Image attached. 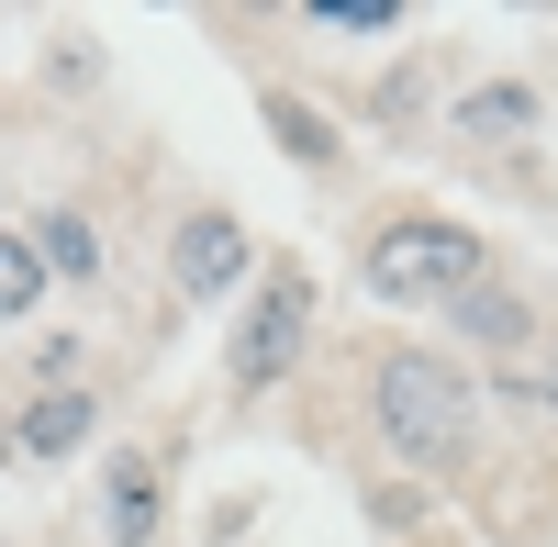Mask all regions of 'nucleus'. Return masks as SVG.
Wrapping results in <instances>:
<instances>
[{
  "instance_id": "nucleus-13",
  "label": "nucleus",
  "mask_w": 558,
  "mask_h": 547,
  "mask_svg": "<svg viewBox=\"0 0 558 547\" xmlns=\"http://www.w3.org/2000/svg\"><path fill=\"white\" fill-rule=\"evenodd\" d=\"M425 101H436V68H425V57L380 68V89H368V112H380V123H425Z\"/></svg>"
},
{
  "instance_id": "nucleus-9",
  "label": "nucleus",
  "mask_w": 558,
  "mask_h": 547,
  "mask_svg": "<svg viewBox=\"0 0 558 547\" xmlns=\"http://www.w3.org/2000/svg\"><path fill=\"white\" fill-rule=\"evenodd\" d=\"M89 436H101V391L89 380H57V391L12 402V459H78Z\"/></svg>"
},
{
  "instance_id": "nucleus-1",
  "label": "nucleus",
  "mask_w": 558,
  "mask_h": 547,
  "mask_svg": "<svg viewBox=\"0 0 558 547\" xmlns=\"http://www.w3.org/2000/svg\"><path fill=\"white\" fill-rule=\"evenodd\" d=\"M368 436L402 459V481H447L481 447V380L436 347H380L368 357Z\"/></svg>"
},
{
  "instance_id": "nucleus-11",
  "label": "nucleus",
  "mask_w": 558,
  "mask_h": 547,
  "mask_svg": "<svg viewBox=\"0 0 558 547\" xmlns=\"http://www.w3.org/2000/svg\"><path fill=\"white\" fill-rule=\"evenodd\" d=\"M291 23L313 45H391V34H413V0H302Z\"/></svg>"
},
{
  "instance_id": "nucleus-4",
  "label": "nucleus",
  "mask_w": 558,
  "mask_h": 547,
  "mask_svg": "<svg viewBox=\"0 0 558 547\" xmlns=\"http://www.w3.org/2000/svg\"><path fill=\"white\" fill-rule=\"evenodd\" d=\"M257 223L235 212V202H191L168 223V291L179 302H246V280H257Z\"/></svg>"
},
{
  "instance_id": "nucleus-18",
  "label": "nucleus",
  "mask_w": 558,
  "mask_h": 547,
  "mask_svg": "<svg viewBox=\"0 0 558 547\" xmlns=\"http://www.w3.org/2000/svg\"><path fill=\"white\" fill-rule=\"evenodd\" d=\"M0 470H12V425H0Z\"/></svg>"
},
{
  "instance_id": "nucleus-8",
  "label": "nucleus",
  "mask_w": 558,
  "mask_h": 547,
  "mask_svg": "<svg viewBox=\"0 0 558 547\" xmlns=\"http://www.w3.org/2000/svg\"><path fill=\"white\" fill-rule=\"evenodd\" d=\"M257 123H268V146L291 157V168H313V179H336L347 168V123L313 101V89H291V78H257Z\"/></svg>"
},
{
  "instance_id": "nucleus-3",
  "label": "nucleus",
  "mask_w": 558,
  "mask_h": 547,
  "mask_svg": "<svg viewBox=\"0 0 558 547\" xmlns=\"http://www.w3.org/2000/svg\"><path fill=\"white\" fill-rule=\"evenodd\" d=\"M302 347H313V268L302 257H268L246 280V302H235V336H223V391L268 402L279 380L302 369Z\"/></svg>"
},
{
  "instance_id": "nucleus-7",
  "label": "nucleus",
  "mask_w": 558,
  "mask_h": 547,
  "mask_svg": "<svg viewBox=\"0 0 558 547\" xmlns=\"http://www.w3.org/2000/svg\"><path fill=\"white\" fill-rule=\"evenodd\" d=\"M447 325L470 336V347L492 357V369H525V357H536V336H547V313H536L514 280H470V291L447 302Z\"/></svg>"
},
{
  "instance_id": "nucleus-16",
  "label": "nucleus",
  "mask_w": 558,
  "mask_h": 547,
  "mask_svg": "<svg viewBox=\"0 0 558 547\" xmlns=\"http://www.w3.org/2000/svg\"><path fill=\"white\" fill-rule=\"evenodd\" d=\"M23 369H34V391L78 380V336H34V347H23Z\"/></svg>"
},
{
  "instance_id": "nucleus-15",
  "label": "nucleus",
  "mask_w": 558,
  "mask_h": 547,
  "mask_svg": "<svg viewBox=\"0 0 558 547\" xmlns=\"http://www.w3.org/2000/svg\"><path fill=\"white\" fill-rule=\"evenodd\" d=\"M425 514H436V503H425V491H413L402 470H391V481H368V525H380V536H402V525H425Z\"/></svg>"
},
{
  "instance_id": "nucleus-10",
  "label": "nucleus",
  "mask_w": 558,
  "mask_h": 547,
  "mask_svg": "<svg viewBox=\"0 0 558 547\" xmlns=\"http://www.w3.org/2000/svg\"><path fill=\"white\" fill-rule=\"evenodd\" d=\"M536 123H547V89H536V78H481V89H458V101H447V134H458V146H536Z\"/></svg>"
},
{
  "instance_id": "nucleus-2",
  "label": "nucleus",
  "mask_w": 558,
  "mask_h": 547,
  "mask_svg": "<svg viewBox=\"0 0 558 547\" xmlns=\"http://www.w3.org/2000/svg\"><path fill=\"white\" fill-rule=\"evenodd\" d=\"M470 280H492V246H481V223H458L436 202L380 212L368 246H357V291L380 302V313H447Z\"/></svg>"
},
{
  "instance_id": "nucleus-14",
  "label": "nucleus",
  "mask_w": 558,
  "mask_h": 547,
  "mask_svg": "<svg viewBox=\"0 0 558 547\" xmlns=\"http://www.w3.org/2000/svg\"><path fill=\"white\" fill-rule=\"evenodd\" d=\"M45 89H101V45H89V34H57V45H45Z\"/></svg>"
},
{
  "instance_id": "nucleus-17",
  "label": "nucleus",
  "mask_w": 558,
  "mask_h": 547,
  "mask_svg": "<svg viewBox=\"0 0 558 547\" xmlns=\"http://www.w3.org/2000/svg\"><path fill=\"white\" fill-rule=\"evenodd\" d=\"M536 357H547V369H525V380H536V414H558V325L536 336Z\"/></svg>"
},
{
  "instance_id": "nucleus-5",
  "label": "nucleus",
  "mask_w": 558,
  "mask_h": 547,
  "mask_svg": "<svg viewBox=\"0 0 558 547\" xmlns=\"http://www.w3.org/2000/svg\"><path fill=\"white\" fill-rule=\"evenodd\" d=\"M168 525V447H112L101 459V547H157Z\"/></svg>"
},
{
  "instance_id": "nucleus-12",
  "label": "nucleus",
  "mask_w": 558,
  "mask_h": 547,
  "mask_svg": "<svg viewBox=\"0 0 558 547\" xmlns=\"http://www.w3.org/2000/svg\"><path fill=\"white\" fill-rule=\"evenodd\" d=\"M45 313V268H34V246L0 223V325H34Z\"/></svg>"
},
{
  "instance_id": "nucleus-6",
  "label": "nucleus",
  "mask_w": 558,
  "mask_h": 547,
  "mask_svg": "<svg viewBox=\"0 0 558 547\" xmlns=\"http://www.w3.org/2000/svg\"><path fill=\"white\" fill-rule=\"evenodd\" d=\"M12 235L34 246V268H45V291H89L112 268V246H101V223H89V202H34Z\"/></svg>"
}]
</instances>
